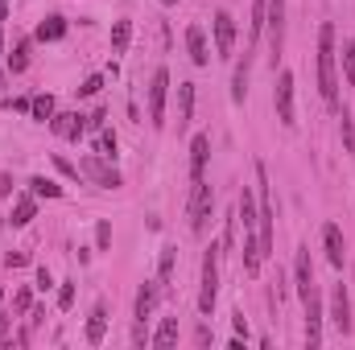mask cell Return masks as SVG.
Listing matches in <instances>:
<instances>
[{
    "mask_svg": "<svg viewBox=\"0 0 355 350\" xmlns=\"http://www.w3.org/2000/svg\"><path fill=\"white\" fill-rule=\"evenodd\" d=\"M335 62H339V46H335V25L327 21L318 29V91H322V99L331 107H339V71H335Z\"/></svg>",
    "mask_w": 355,
    "mask_h": 350,
    "instance_id": "6da1fadb",
    "label": "cell"
},
{
    "mask_svg": "<svg viewBox=\"0 0 355 350\" xmlns=\"http://www.w3.org/2000/svg\"><path fill=\"white\" fill-rule=\"evenodd\" d=\"M215 301H219V248L211 243L202 252V284H198V313L211 317L215 313Z\"/></svg>",
    "mask_w": 355,
    "mask_h": 350,
    "instance_id": "7a4b0ae2",
    "label": "cell"
},
{
    "mask_svg": "<svg viewBox=\"0 0 355 350\" xmlns=\"http://www.w3.org/2000/svg\"><path fill=\"white\" fill-rule=\"evenodd\" d=\"M211 214H215V190L202 181H190V231L194 235H207L211 227Z\"/></svg>",
    "mask_w": 355,
    "mask_h": 350,
    "instance_id": "3957f363",
    "label": "cell"
},
{
    "mask_svg": "<svg viewBox=\"0 0 355 350\" xmlns=\"http://www.w3.org/2000/svg\"><path fill=\"white\" fill-rule=\"evenodd\" d=\"M327 309H331V313H327V317H331V326H335V330L347 338L355 322H352V297H347V284H343V280L331 288V297H327Z\"/></svg>",
    "mask_w": 355,
    "mask_h": 350,
    "instance_id": "277c9868",
    "label": "cell"
},
{
    "mask_svg": "<svg viewBox=\"0 0 355 350\" xmlns=\"http://www.w3.org/2000/svg\"><path fill=\"white\" fill-rule=\"evenodd\" d=\"M166 95H170V71L157 66L153 79H149V124H153V128L166 124Z\"/></svg>",
    "mask_w": 355,
    "mask_h": 350,
    "instance_id": "5b68a950",
    "label": "cell"
},
{
    "mask_svg": "<svg viewBox=\"0 0 355 350\" xmlns=\"http://www.w3.org/2000/svg\"><path fill=\"white\" fill-rule=\"evenodd\" d=\"M79 177H87V181L103 185V190H116V185H120V169H116L107 157H99V153H91L87 161L79 165Z\"/></svg>",
    "mask_w": 355,
    "mask_h": 350,
    "instance_id": "8992f818",
    "label": "cell"
},
{
    "mask_svg": "<svg viewBox=\"0 0 355 350\" xmlns=\"http://www.w3.org/2000/svg\"><path fill=\"white\" fill-rule=\"evenodd\" d=\"M302 305H306V347H322V297H318V288H310V297H302Z\"/></svg>",
    "mask_w": 355,
    "mask_h": 350,
    "instance_id": "52a82bcc",
    "label": "cell"
},
{
    "mask_svg": "<svg viewBox=\"0 0 355 350\" xmlns=\"http://www.w3.org/2000/svg\"><path fill=\"white\" fill-rule=\"evenodd\" d=\"M211 29H215V54L219 58H232V50H236V17L227 8H219L215 21H211Z\"/></svg>",
    "mask_w": 355,
    "mask_h": 350,
    "instance_id": "ba28073f",
    "label": "cell"
},
{
    "mask_svg": "<svg viewBox=\"0 0 355 350\" xmlns=\"http://www.w3.org/2000/svg\"><path fill=\"white\" fill-rule=\"evenodd\" d=\"M272 103H277V120H281L285 128H293L297 120H293V75H289V71H281V75H277Z\"/></svg>",
    "mask_w": 355,
    "mask_h": 350,
    "instance_id": "9c48e42d",
    "label": "cell"
},
{
    "mask_svg": "<svg viewBox=\"0 0 355 350\" xmlns=\"http://www.w3.org/2000/svg\"><path fill=\"white\" fill-rule=\"evenodd\" d=\"M265 33H268V50H272V58H281V46H285V0H268Z\"/></svg>",
    "mask_w": 355,
    "mask_h": 350,
    "instance_id": "30bf717a",
    "label": "cell"
},
{
    "mask_svg": "<svg viewBox=\"0 0 355 350\" xmlns=\"http://www.w3.org/2000/svg\"><path fill=\"white\" fill-rule=\"evenodd\" d=\"M157 301H162V284H157V280H145V284L137 288V301H132V322H137V326H145V322L153 317Z\"/></svg>",
    "mask_w": 355,
    "mask_h": 350,
    "instance_id": "8fae6325",
    "label": "cell"
},
{
    "mask_svg": "<svg viewBox=\"0 0 355 350\" xmlns=\"http://www.w3.org/2000/svg\"><path fill=\"white\" fill-rule=\"evenodd\" d=\"M322 248H327V260H331V268H339V272H343V264H347V243H343L339 223H327V227H322Z\"/></svg>",
    "mask_w": 355,
    "mask_h": 350,
    "instance_id": "7c38bea8",
    "label": "cell"
},
{
    "mask_svg": "<svg viewBox=\"0 0 355 350\" xmlns=\"http://www.w3.org/2000/svg\"><path fill=\"white\" fill-rule=\"evenodd\" d=\"M50 132H54V136H62V140H79V136L87 132V116H79V111L54 116V120H50Z\"/></svg>",
    "mask_w": 355,
    "mask_h": 350,
    "instance_id": "4fadbf2b",
    "label": "cell"
},
{
    "mask_svg": "<svg viewBox=\"0 0 355 350\" xmlns=\"http://www.w3.org/2000/svg\"><path fill=\"white\" fill-rule=\"evenodd\" d=\"M293 280H297V297H310V288H318V284H314L310 248H297V256H293Z\"/></svg>",
    "mask_w": 355,
    "mask_h": 350,
    "instance_id": "5bb4252c",
    "label": "cell"
},
{
    "mask_svg": "<svg viewBox=\"0 0 355 350\" xmlns=\"http://www.w3.org/2000/svg\"><path fill=\"white\" fill-rule=\"evenodd\" d=\"M186 50H190V62H194V66H207V62H211V46H207L202 25H190V29H186Z\"/></svg>",
    "mask_w": 355,
    "mask_h": 350,
    "instance_id": "9a60e30c",
    "label": "cell"
},
{
    "mask_svg": "<svg viewBox=\"0 0 355 350\" xmlns=\"http://www.w3.org/2000/svg\"><path fill=\"white\" fill-rule=\"evenodd\" d=\"M257 214H261V206H257V190L244 185V190H240V202H236V219L244 223V231H257Z\"/></svg>",
    "mask_w": 355,
    "mask_h": 350,
    "instance_id": "2e32d148",
    "label": "cell"
},
{
    "mask_svg": "<svg viewBox=\"0 0 355 350\" xmlns=\"http://www.w3.org/2000/svg\"><path fill=\"white\" fill-rule=\"evenodd\" d=\"M207 157H211V136H194L190 140V181H202Z\"/></svg>",
    "mask_w": 355,
    "mask_h": 350,
    "instance_id": "e0dca14e",
    "label": "cell"
},
{
    "mask_svg": "<svg viewBox=\"0 0 355 350\" xmlns=\"http://www.w3.org/2000/svg\"><path fill=\"white\" fill-rule=\"evenodd\" d=\"M248 75H252V54H244V62H236V75H232V103L236 107L248 99Z\"/></svg>",
    "mask_w": 355,
    "mask_h": 350,
    "instance_id": "ac0fdd59",
    "label": "cell"
},
{
    "mask_svg": "<svg viewBox=\"0 0 355 350\" xmlns=\"http://www.w3.org/2000/svg\"><path fill=\"white\" fill-rule=\"evenodd\" d=\"M194 120V83H178V132H186Z\"/></svg>",
    "mask_w": 355,
    "mask_h": 350,
    "instance_id": "d6986e66",
    "label": "cell"
},
{
    "mask_svg": "<svg viewBox=\"0 0 355 350\" xmlns=\"http://www.w3.org/2000/svg\"><path fill=\"white\" fill-rule=\"evenodd\" d=\"M261 264H265V252H261L257 231H244V272H248V276H257V272H261Z\"/></svg>",
    "mask_w": 355,
    "mask_h": 350,
    "instance_id": "ffe728a7",
    "label": "cell"
},
{
    "mask_svg": "<svg viewBox=\"0 0 355 350\" xmlns=\"http://www.w3.org/2000/svg\"><path fill=\"white\" fill-rule=\"evenodd\" d=\"M33 214H37V198H33V194H21V198L12 202L8 223H12V227H29V223H33Z\"/></svg>",
    "mask_w": 355,
    "mask_h": 350,
    "instance_id": "44dd1931",
    "label": "cell"
},
{
    "mask_svg": "<svg viewBox=\"0 0 355 350\" xmlns=\"http://www.w3.org/2000/svg\"><path fill=\"white\" fill-rule=\"evenodd\" d=\"M103 334H107V305L99 301V305L91 309V317H87V342H91V347H99V342H103Z\"/></svg>",
    "mask_w": 355,
    "mask_h": 350,
    "instance_id": "7402d4cb",
    "label": "cell"
},
{
    "mask_svg": "<svg viewBox=\"0 0 355 350\" xmlns=\"http://www.w3.org/2000/svg\"><path fill=\"white\" fill-rule=\"evenodd\" d=\"M174 264H178V248L166 243V248H162V260H157V284H162V293L174 284Z\"/></svg>",
    "mask_w": 355,
    "mask_h": 350,
    "instance_id": "603a6c76",
    "label": "cell"
},
{
    "mask_svg": "<svg viewBox=\"0 0 355 350\" xmlns=\"http://www.w3.org/2000/svg\"><path fill=\"white\" fill-rule=\"evenodd\" d=\"M67 37V21L54 12V17H46L42 25H37V33H33V42H62Z\"/></svg>",
    "mask_w": 355,
    "mask_h": 350,
    "instance_id": "cb8c5ba5",
    "label": "cell"
},
{
    "mask_svg": "<svg viewBox=\"0 0 355 350\" xmlns=\"http://www.w3.org/2000/svg\"><path fill=\"white\" fill-rule=\"evenodd\" d=\"M29 54H33V37H21L12 46V54H8V75H21L29 66Z\"/></svg>",
    "mask_w": 355,
    "mask_h": 350,
    "instance_id": "d4e9b609",
    "label": "cell"
},
{
    "mask_svg": "<svg viewBox=\"0 0 355 350\" xmlns=\"http://www.w3.org/2000/svg\"><path fill=\"white\" fill-rule=\"evenodd\" d=\"M29 116H33L37 124H50V120H54V95H33Z\"/></svg>",
    "mask_w": 355,
    "mask_h": 350,
    "instance_id": "484cf974",
    "label": "cell"
},
{
    "mask_svg": "<svg viewBox=\"0 0 355 350\" xmlns=\"http://www.w3.org/2000/svg\"><path fill=\"white\" fill-rule=\"evenodd\" d=\"M132 42V21H116L112 25V54H124Z\"/></svg>",
    "mask_w": 355,
    "mask_h": 350,
    "instance_id": "4316f807",
    "label": "cell"
},
{
    "mask_svg": "<svg viewBox=\"0 0 355 350\" xmlns=\"http://www.w3.org/2000/svg\"><path fill=\"white\" fill-rule=\"evenodd\" d=\"M29 194L33 198H62V185L50 177H29Z\"/></svg>",
    "mask_w": 355,
    "mask_h": 350,
    "instance_id": "83f0119b",
    "label": "cell"
},
{
    "mask_svg": "<svg viewBox=\"0 0 355 350\" xmlns=\"http://www.w3.org/2000/svg\"><path fill=\"white\" fill-rule=\"evenodd\" d=\"M149 342H153V347H174L178 342V317H166V322L157 326V334H149Z\"/></svg>",
    "mask_w": 355,
    "mask_h": 350,
    "instance_id": "f1b7e54d",
    "label": "cell"
},
{
    "mask_svg": "<svg viewBox=\"0 0 355 350\" xmlns=\"http://www.w3.org/2000/svg\"><path fill=\"white\" fill-rule=\"evenodd\" d=\"M95 153L107 157V161L116 157V132H112V128H99V136H95Z\"/></svg>",
    "mask_w": 355,
    "mask_h": 350,
    "instance_id": "f546056e",
    "label": "cell"
},
{
    "mask_svg": "<svg viewBox=\"0 0 355 350\" xmlns=\"http://www.w3.org/2000/svg\"><path fill=\"white\" fill-rule=\"evenodd\" d=\"M339 136H343V149L355 153V124H352V111H347V107L339 111Z\"/></svg>",
    "mask_w": 355,
    "mask_h": 350,
    "instance_id": "4dcf8cb0",
    "label": "cell"
},
{
    "mask_svg": "<svg viewBox=\"0 0 355 350\" xmlns=\"http://www.w3.org/2000/svg\"><path fill=\"white\" fill-rule=\"evenodd\" d=\"M339 58H343V75H347V83L355 87V42H343Z\"/></svg>",
    "mask_w": 355,
    "mask_h": 350,
    "instance_id": "1f68e13d",
    "label": "cell"
},
{
    "mask_svg": "<svg viewBox=\"0 0 355 350\" xmlns=\"http://www.w3.org/2000/svg\"><path fill=\"white\" fill-rule=\"evenodd\" d=\"M29 309H33V293H29V288H17V293H12V313L21 317V313H29Z\"/></svg>",
    "mask_w": 355,
    "mask_h": 350,
    "instance_id": "d6a6232c",
    "label": "cell"
},
{
    "mask_svg": "<svg viewBox=\"0 0 355 350\" xmlns=\"http://www.w3.org/2000/svg\"><path fill=\"white\" fill-rule=\"evenodd\" d=\"M75 305V280H62L58 284V309H71Z\"/></svg>",
    "mask_w": 355,
    "mask_h": 350,
    "instance_id": "836d02e7",
    "label": "cell"
},
{
    "mask_svg": "<svg viewBox=\"0 0 355 350\" xmlns=\"http://www.w3.org/2000/svg\"><path fill=\"white\" fill-rule=\"evenodd\" d=\"M99 91H103V75H91L87 83H83V87H79V95H83V99H87V95H99Z\"/></svg>",
    "mask_w": 355,
    "mask_h": 350,
    "instance_id": "e575fe53",
    "label": "cell"
},
{
    "mask_svg": "<svg viewBox=\"0 0 355 350\" xmlns=\"http://www.w3.org/2000/svg\"><path fill=\"white\" fill-rule=\"evenodd\" d=\"M54 165H58V174H62V177L79 181V165H71V161H62V157H54Z\"/></svg>",
    "mask_w": 355,
    "mask_h": 350,
    "instance_id": "d590c367",
    "label": "cell"
},
{
    "mask_svg": "<svg viewBox=\"0 0 355 350\" xmlns=\"http://www.w3.org/2000/svg\"><path fill=\"white\" fill-rule=\"evenodd\" d=\"M95 243H99V248H107V243H112V227H107V223H99V227H95Z\"/></svg>",
    "mask_w": 355,
    "mask_h": 350,
    "instance_id": "8d00e7d4",
    "label": "cell"
},
{
    "mask_svg": "<svg viewBox=\"0 0 355 350\" xmlns=\"http://www.w3.org/2000/svg\"><path fill=\"white\" fill-rule=\"evenodd\" d=\"M232 326H236V334H240V338L248 342V322H244V313H240V309L232 313Z\"/></svg>",
    "mask_w": 355,
    "mask_h": 350,
    "instance_id": "74e56055",
    "label": "cell"
},
{
    "mask_svg": "<svg viewBox=\"0 0 355 350\" xmlns=\"http://www.w3.org/2000/svg\"><path fill=\"white\" fill-rule=\"evenodd\" d=\"M37 288H54V276H50V268H37Z\"/></svg>",
    "mask_w": 355,
    "mask_h": 350,
    "instance_id": "f35d334b",
    "label": "cell"
},
{
    "mask_svg": "<svg viewBox=\"0 0 355 350\" xmlns=\"http://www.w3.org/2000/svg\"><path fill=\"white\" fill-rule=\"evenodd\" d=\"M194 338H198V347H211V342H215V334H211V326H198V334H194Z\"/></svg>",
    "mask_w": 355,
    "mask_h": 350,
    "instance_id": "ab89813d",
    "label": "cell"
},
{
    "mask_svg": "<svg viewBox=\"0 0 355 350\" xmlns=\"http://www.w3.org/2000/svg\"><path fill=\"white\" fill-rule=\"evenodd\" d=\"M4 264H8V268H21V264H29V256H25V252H8Z\"/></svg>",
    "mask_w": 355,
    "mask_h": 350,
    "instance_id": "60d3db41",
    "label": "cell"
},
{
    "mask_svg": "<svg viewBox=\"0 0 355 350\" xmlns=\"http://www.w3.org/2000/svg\"><path fill=\"white\" fill-rule=\"evenodd\" d=\"M29 103H33V99H8V107H12V111H29Z\"/></svg>",
    "mask_w": 355,
    "mask_h": 350,
    "instance_id": "b9f144b4",
    "label": "cell"
},
{
    "mask_svg": "<svg viewBox=\"0 0 355 350\" xmlns=\"http://www.w3.org/2000/svg\"><path fill=\"white\" fill-rule=\"evenodd\" d=\"M0 198H12V177H0Z\"/></svg>",
    "mask_w": 355,
    "mask_h": 350,
    "instance_id": "7bdbcfd3",
    "label": "cell"
},
{
    "mask_svg": "<svg viewBox=\"0 0 355 350\" xmlns=\"http://www.w3.org/2000/svg\"><path fill=\"white\" fill-rule=\"evenodd\" d=\"M8 338V313H0V342Z\"/></svg>",
    "mask_w": 355,
    "mask_h": 350,
    "instance_id": "ee69618b",
    "label": "cell"
},
{
    "mask_svg": "<svg viewBox=\"0 0 355 350\" xmlns=\"http://www.w3.org/2000/svg\"><path fill=\"white\" fill-rule=\"evenodd\" d=\"M162 4H166V8H174V4H178V0H162Z\"/></svg>",
    "mask_w": 355,
    "mask_h": 350,
    "instance_id": "f6af8a7d",
    "label": "cell"
},
{
    "mask_svg": "<svg viewBox=\"0 0 355 350\" xmlns=\"http://www.w3.org/2000/svg\"><path fill=\"white\" fill-rule=\"evenodd\" d=\"M0 54H4V37H0Z\"/></svg>",
    "mask_w": 355,
    "mask_h": 350,
    "instance_id": "bcb514c9",
    "label": "cell"
},
{
    "mask_svg": "<svg viewBox=\"0 0 355 350\" xmlns=\"http://www.w3.org/2000/svg\"><path fill=\"white\" fill-rule=\"evenodd\" d=\"M0 91H4V75H0Z\"/></svg>",
    "mask_w": 355,
    "mask_h": 350,
    "instance_id": "7dc6e473",
    "label": "cell"
},
{
    "mask_svg": "<svg viewBox=\"0 0 355 350\" xmlns=\"http://www.w3.org/2000/svg\"><path fill=\"white\" fill-rule=\"evenodd\" d=\"M0 301H4V293H0Z\"/></svg>",
    "mask_w": 355,
    "mask_h": 350,
    "instance_id": "c3c4849f",
    "label": "cell"
},
{
    "mask_svg": "<svg viewBox=\"0 0 355 350\" xmlns=\"http://www.w3.org/2000/svg\"><path fill=\"white\" fill-rule=\"evenodd\" d=\"M0 4H8V0H0Z\"/></svg>",
    "mask_w": 355,
    "mask_h": 350,
    "instance_id": "681fc988",
    "label": "cell"
}]
</instances>
